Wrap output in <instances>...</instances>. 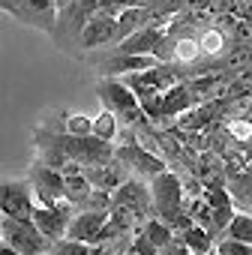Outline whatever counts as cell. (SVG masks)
Returning <instances> with one entry per match:
<instances>
[{
  "instance_id": "cell-6",
  "label": "cell",
  "mask_w": 252,
  "mask_h": 255,
  "mask_svg": "<svg viewBox=\"0 0 252 255\" xmlns=\"http://www.w3.org/2000/svg\"><path fill=\"white\" fill-rule=\"evenodd\" d=\"M30 183H33V192L39 195L42 204H57L66 198V174L60 168H51L45 162H33V168L27 171Z\"/></svg>"
},
{
  "instance_id": "cell-28",
  "label": "cell",
  "mask_w": 252,
  "mask_h": 255,
  "mask_svg": "<svg viewBox=\"0 0 252 255\" xmlns=\"http://www.w3.org/2000/svg\"><path fill=\"white\" fill-rule=\"evenodd\" d=\"M0 255H21L15 246H9V243H0Z\"/></svg>"
},
{
  "instance_id": "cell-21",
  "label": "cell",
  "mask_w": 252,
  "mask_h": 255,
  "mask_svg": "<svg viewBox=\"0 0 252 255\" xmlns=\"http://www.w3.org/2000/svg\"><path fill=\"white\" fill-rule=\"evenodd\" d=\"M189 87H192V96H195V102H207V99H210V96H213V93H216L222 84H219V78H213V75H204V78H195Z\"/></svg>"
},
{
  "instance_id": "cell-25",
  "label": "cell",
  "mask_w": 252,
  "mask_h": 255,
  "mask_svg": "<svg viewBox=\"0 0 252 255\" xmlns=\"http://www.w3.org/2000/svg\"><path fill=\"white\" fill-rule=\"evenodd\" d=\"M225 48V36L219 30H204L201 33V51L204 54H219Z\"/></svg>"
},
{
  "instance_id": "cell-23",
  "label": "cell",
  "mask_w": 252,
  "mask_h": 255,
  "mask_svg": "<svg viewBox=\"0 0 252 255\" xmlns=\"http://www.w3.org/2000/svg\"><path fill=\"white\" fill-rule=\"evenodd\" d=\"M216 255H252V243L234 240V237H219L216 240Z\"/></svg>"
},
{
  "instance_id": "cell-4",
  "label": "cell",
  "mask_w": 252,
  "mask_h": 255,
  "mask_svg": "<svg viewBox=\"0 0 252 255\" xmlns=\"http://www.w3.org/2000/svg\"><path fill=\"white\" fill-rule=\"evenodd\" d=\"M3 12H9L15 21L30 24L36 30H54L60 3L57 0H0Z\"/></svg>"
},
{
  "instance_id": "cell-13",
  "label": "cell",
  "mask_w": 252,
  "mask_h": 255,
  "mask_svg": "<svg viewBox=\"0 0 252 255\" xmlns=\"http://www.w3.org/2000/svg\"><path fill=\"white\" fill-rule=\"evenodd\" d=\"M87 180L96 186V189H105V192H117V186L126 183V171H123V162L120 159H108V162H96V165H81Z\"/></svg>"
},
{
  "instance_id": "cell-26",
  "label": "cell",
  "mask_w": 252,
  "mask_h": 255,
  "mask_svg": "<svg viewBox=\"0 0 252 255\" xmlns=\"http://www.w3.org/2000/svg\"><path fill=\"white\" fill-rule=\"evenodd\" d=\"M207 120H210V114H207V108H201V111H195V117H183L180 126L183 129H195V126H204Z\"/></svg>"
},
{
  "instance_id": "cell-10",
  "label": "cell",
  "mask_w": 252,
  "mask_h": 255,
  "mask_svg": "<svg viewBox=\"0 0 252 255\" xmlns=\"http://www.w3.org/2000/svg\"><path fill=\"white\" fill-rule=\"evenodd\" d=\"M111 210H81L75 213V219L69 222V231H66V240L69 243H99V231L102 225L108 222Z\"/></svg>"
},
{
  "instance_id": "cell-11",
  "label": "cell",
  "mask_w": 252,
  "mask_h": 255,
  "mask_svg": "<svg viewBox=\"0 0 252 255\" xmlns=\"http://www.w3.org/2000/svg\"><path fill=\"white\" fill-rule=\"evenodd\" d=\"M111 207H126V210H132L138 219L153 210V195H150V186L138 183V180H126L123 186H117L114 198H111Z\"/></svg>"
},
{
  "instance_id": "cell-22",
  "label": "cell",
  "mask_w": 252,
  "mask_h": 255,
  "mask_svg": "<svg viewBox=\"0 0 252 255\" xmlns=\"http://www.w3.org/2000/svg\"><path fill=\"white\" fill-rule=\"evenodd\" d=\"M63 126L69 135H93V120L84 114H63Z\"/></svg>"
},
{
  "instance_id": "cell-1",
  "label": "cell",
  "mask_w": 252,
  "mask_h": 255,
  "mask_svg": "<svg viewBox=\"0 0 252 255\" xmlns=\"http://www.w3.org/2000/svg\"><path fill=\"white\" fill-rule=\"evenodd\" d=\"M96 93H99V99L105 102L108 111H114V114L123 117L126 126H135V123H141L147 117L144 108H141V102H138V96H135V90L126 84L123 78H114V75L99 78Z\"/></svg>"
},
{
  "instance_id": "cell-9",
  "label": "cell",
  "mask_w": 252,
  "mask_h": 255,
  "mask_svg": "<svg viewBox=\"0 0 252 255\" xmlns=\"http://www.w3.org/2000/svg\"><path fill=\"white\" fill-rule=\"evenodd\" d=\"M165 36H168L165 24H162V21H153V24H147V27L135 30L132 36L120 39L114 51H120V54H153V57H156V51L162 48Z\"/></svg>"
},
{
  "instance_id": "cell-19",
  "label": "cell",
  "mask_w": 252,
  "mask_h": 255,
  "mask_svg": "<svg viewBox=\"0 0 252 255\" xmlns=\"http://www.w3.org/2000/svg\"><path fill=\"white\" fill-rule=\"evenodd\" d=\"M222 237H234V240H243V243H252V213L240 210L231 216V222L225 225Z\"/></svg>"
},
{
  "instance_id": "cell-18",
  "label": "cell",
  "mask_w": 252,
  "mask_h": 255,
  "mask_svg": "<svg viewBox=\"0 0 252 255\" xmlns=\"http://www.w3.org/2000/svg\"><path fill=\"white\" fill-rule=\"evenodd\" d=\"M141 228H144V231H147V237H150V240L156 243L159 255H162V252L168 249V243H171V240H174V234H177V231H174V225H171V222H165V219H159V216L147 219V222H144Z\"/></svg>"
},
{
  "instance_id": "cell-8",
  "label": "cell",
  "mask_w": 252,
  "mask_h": 255,
  "mask_svg": "<svg viewBox=\"0 0 252 255\" xmlns=\"http://www.w3.org/2000/svg\"><path fill=\"white\" fill-rule=\"evenodd\" d=\"M117 36H120V21H117V15L108 12V9L90 12L87 21H84V27H81V42H84V48H102V45H108V42H117Z\"/></svg>"
},
{
  "instance_id": "cell-14",
  "label": "cell",
  "mask_w": 252,
  "mask_h": 255,
  "mask_svg": "<svg viewBox=\"0 0 252 255\" xmlns=\"http://www.w3.org/2000/svg\"><path fill=\"white\" fill-rule=\"evenodd\" d=\"M195 105V96H192V87L177 81L174 87H168L162 93V117H180L186 111H192Z\"/></svg>"
},
{
  "instance_id": "cell-5",
  "label": "cell",
  "mask_w": 252,
  "mask_h": 255,
  "mask_svg": "<svg viewBox=\"0 0 252 255\" xmlns=\"http://www.w3.org/2000/svg\"><path fill=\"white\" fill-rule=\"evenodd\" d=\"M0 207H3V216H12V219H30L33 210H36L30 177H12V180H3V198H0Z\"/></svg>"
},
{
  "instance_id": "cell-15",
  "label": "cell",
  "mask_w": 252,
  "mask_h": 255,
  "mask_svg": "<svg viewBox=\"0 0 252 255\" xmlns=\"http://www.w3.org/2000/svg\"><path fill=\"white\" fill-rule=\"evenodd\" d=\"M228 192H231V198H234V207H243L246 213H252V168L246 171L243 168V174L237 171V174H228Z\"/></svg>"
},
{
  "instance_id": "cell-27",
  "label": "cell",
  "mask_w": 252,
  "mask_h": 255,
  "mask_svg": "<svg viewBox=\"0 0 252 255\" xmlns=\"http://www.w3.org/2000/svg\"><path fill=\"white\" fill-rule=\"evenodd\" d=\"M66 255H90V243H72Z\"/></svg>"
},
{
  "instance_id": "cell-3",
  "label": "cell",
  "mask_w": 252,
  "mask_h": 255,
  "mask_svg": "<svg viewBox=\"0 0 252 255\" xmlns=\"http://www.w3.org/2000/svg\"><path fill=\"white\" fill-rule=\"evenodd\" d=\"M150 195H153V213L165 222H177L186 210H183V183L177 174L162 171L156 177H150Z\"/></svg>"
},
{
  "instance_id": "cell-12",
  "label": "cell",
  "mask_w": 252,
  "mask_h": 255,
  "mask_svg": "<svg viewBox=\"0 0 252 255\" xmlns=\"http://www.w3.org/2000/svg\"><path fill=\"white\" fill-rule=\"evenodd\" d=\"M162 60L153 57V54H120L114 51L111 57H102L99 69L105 75H114V78H123V75H129V72H144V69H153L159 66Z\"/></svg>"
},
{
  "instance_id": "cell-7",
  "label": "cell",
  "mask_w": 252,
  "mask_h": 255,
  "mask_svg": "<svg viewBox=\"0 0 252 255\" xmlns=\"http://www.w3.org/2000/svg\"><path fill=\"white\" fill-rule=\"evenodd\" d=\"M114 159H120L123 165H132L135 171H141V174H147V177H156V174L168 171V165H165L156 153H150L135 135H129L120 147H114Z\"/></svg>"
},
{
  "instance_id": "cell-24",
  "label": "cell",
  "mask_w": 252,
  "mask_h": 255,
  "mask_svg": "<svg viewBox=\"0 0 252 255\" xmlns=\"http://www.w3.org/2000/svg\"><path fill=\"white\" fill-rule=\"evenodd\" d=\"M225 129H228L231 138H237V141H252V120H246V117L228 120V123H225Z\"/></svg>"
},
{
  "instance_id": "cell-2",
  "label": "cell",
  "mask_w": 252,
  "mask_h": 255,
  "mask_svg": "<svg viewBox=\"0 0 252 255\" xmlns=\"http://www.w3.org/2000/svg\"><path fill=\"white\" fill-rule=\"evenodd\" d=\"M0 237H3V243L15 246L21 255H45L54 246V240L48 234H42L33 219L3 216V219H0Z\"/></svg>"
},
{
  "instance_id": "cell-20",
  "label": "cell",
  "mask_w": 252,
  "mask_h": 255,
  "mask_svg": "<svg viewBox=\"0 0 252 255\" xmlns=\"http://www.w3.org/2000/svg\"><path fill=\"white\" fill-rule=\"evenodd\" d=\"M93 135L105 138V141H114L117 138V114L114 111H102L99 117H93Z\"/></svg>"
},
{
  "instance_id": "cell-17",
  "label": "cell",
  "mask_w": 252,
  "mask_h": 255,
  "mask_svg": "<svg viewBox=\"0 0 252 255\" xmlns=\"http://www.w3.org/2000/svg\"><path fill=\"white\" fill-rule=\"evenodd\" d=\"M177 234L183 237V243L189 246V252H213V249H216V234L207 231V228L198 225V222H192L189 228H183V231H177Z\"/></svg>"
},
{
  "instance_id": "cell-29",
  "label": "cell",
  "mask_w": 252,
  "mask_h": 255,
  "mask_svg": "<svg viewBox=\"0 0 252 255\" xmlns=\"http://www.w3.org/2000/svg\"><path fill=\"white\" fill-rule=\"evenodd\" d=\"M57 3H60V9H69V6H72V0H57Z\"/></svg>"
},
{
  "instance_id": "cell-16",
  "label": "cell",
  "mask_w": 252,
  "mask_h": 255,
  "mask_svg": "<svg viewBox=\"0 0 252 255\" xmlns=\"http://www.w3.org/2000/svg\"><path fill=\"white\" fill-rule=\"evenodd\" d=\"M117 21H120V36H117V42L126 39V36H132L135 30H141V27H147V24H153V21H150V12H147L144 6H123V12H117Z\"/></svg>"
},
{
  "instance_id": "cell-30",
  "label": "cell",
  "mask_w": 252,
  "mask_h": 255,
  "mask_svg": "<svg viewBox=\"0 0 252 255\" xmlns=\"http://www.w3.org/2000/svg\"><path fill=\"white\" fill-rule=\"evenodd\" d=\"M189 255H216V249L213 252H189Z\"/></svg>"
}]
</instances>
